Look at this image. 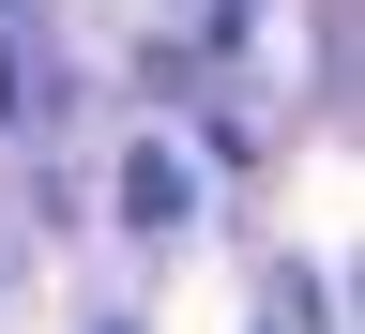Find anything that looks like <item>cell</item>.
Returning a JSON list of instances; mask_svg holds the SVG:
<instances>
[{"label":"cell","instance_id":"cell-1","mask_svg":"<svg viewBox=\"0 0 365 334\" xmlns=\"http://www.w3.org/2000/svg\"><path fill=\"white\" fill-rule=\"evenodd\" d=\"M198 213V152H182V137H153V152L122 167V228H182Z\"/></svg>","mask_w":365,"mask_h":334}]
</instances>
